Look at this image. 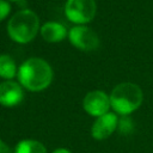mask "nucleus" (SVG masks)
Wrapping results in <instances>:
<instances>
[{
  "mask_svg": "<svg viewBox=\"0 0 153 153\" xmlns=\"http://www.w3.org/2000/svg\"><path fill=\"white\" fill-rule=\"evenodd\" d=\"M19 84L32 92L45 90L53 81L51 66L41 57H30L18 68Z\"/></svg>",
  "mask_w": 153,
  "mask_h": 153,
  "instance_id": "nucleus-1",
  "label": "nucleus"
},
{
  "mask_svg": "<svg viewBox=\"0 0 153 153\" xmlns=\"http://www.w3.org/2000/svg\"><path fill=\"white\" fill-rule=\"evenodd\" d=\"M39 19L31 10H20L14 13L7 23V33L12 41L25 44L31 42L38 33Z\"/></svg>",
  "mask_w": 153,
  "mask_h": 153,
  "instance_id": "nucleus-2",
  "label": "nucleus"
},
{
  "mask_svg": "<svg viewBox=\"0 0 153 153\" xmlns=\"http://www.w3.org/2000/svg\"><path fill=\"white\" fill-rule=\"evenodd\" d=\"M143 93L139 85L124 81L114 87L110 93V104L116 114L127 116L134 112L142 103Z\"/></svg>",
  "mask_w": 153,
  "mask_h": 153,
  "instance_id": "nucleus-3",
  "label": "nucleus"
},
{
  "mask_svg": "<svg viewBox=\"0 0 153 153\" xmlns=\"http://www.w3.org/2000/svg\"><path fill=\"white\" fill-rule=\"evenodd\" d=\"M94 0H67L65 4V14L69 22L76 25H84L91 22L96 14Z\"/></svg>",
  "mask_w": 153,
  "mask_h": 153,
  "instance_id": "nucleus-4",
  "label": "nucleus"
},
{
  "mask_svg": "<svg viewBox=\"0 0 153 153\" xmlns=\"http://www.w3.org/2000/svg\"><path fill=\"white\" fill-rule=\"evenodd\" d=\"M68 39L72 45L82 51H93L99 47L98 35L86 25H74L68 31Z\"/></svg>",
  "mask_w": 153,
  "mask_h": 153,
  "instance_id": "nucleus-5",
  "label": "nucleus"
},
{
  "mask_svg": "<svg viewBox=\"0 0 153 153\" xmlns=\"http://www.w3.org/2000/svg\"><path fill=\"white\" fill-rule=\"evenodd\" d=\"M82 108L88 115L94 116V117H99V116L109 112V109L111 108L110 96H108L102 90L90 91L84 97Z\"/></svg>",
  "mask_w": 153,
  "mask_h": 153,
  "instance_id": "nucleus-6",
  "label": "nucleus"
},
{
  "mask_svg": "<svg viewBox=\"0 0 153 153\" xmlns=\"http://www.w3.org/2000/svg\"><path fill=\"white\" fill-rule=\"evenodd\" d=\"M118 126V117L114 112H106L96 118L91 128V135L96 140H104L109 137Z\"/></svg>",
  "mask_w": 153,
  "mask_h": 153,
  "instance_id": "nucleus-7",
  "label": "nucleus"
},
{
  "mask_svg": "<svg viewBox=\"0 0 153 153\" xmlns=\"http://www.w3.org/2000/svg\"><path fill=\"white\" fill-rule=\"evenodd\" d=\"M24 97L23 86L13 80H5L0 82V104L2 106H16Z\"/></svg>",
  "mask_w": 153,
  "mask_h": 153,
  "instance_id": "nucleus-8",
  "label": "nucleus"
},
{
  "mask_svg": "<svg viewBox=\"0 0 153 153\" xmlns=\"http://www.w3.org/2000/svg\"><path fill=\"white\" fill-rule=\"evenodd\" d=\"M39 33L42 38L48 43H57L68 37V31L66 26L57 22L44 23L39 29Z\"/></svg>",
  "mask_w": 153,
  "mask_h": 153,
  "instance_id": "nucleus-9",
  "label": "nucleus"
},
{
  "mask_svg": "<svg viewBox=\"0 0 153 153\" xmlns=\"http://www.w3.org/2000/svg\"><path fill=\"white\" fill-rule=\"evenodd\" d=\"M17 74H18V71H17L14 60L7 54H1L0 55V76L5 80H12Z\"/></svg>",
  "mask_w": 153,
  "mask_h": 153,
  "instance_id": "nucleus-10",
  "label": "nucleus"
},
{
  "mask_svg": "<svg viewBox=\"0 0 153 153\" xmlns=\"http://www.w3.org/2000/svg\"><path fill=\"white\" fill-rule=\"evenodd\" d=\"M13 152L14 153H47V148L42 142L37 140L25 139L17 143Z\"/></svg>",
  "mask_w": 153,
  "mask_h": 153,
  "instance_id": "nucleus-11",
  "label": "nucleus"
},
{
  "mask_svg": "<svg viewBox=\"0 0 153 153\" xmlns=\"http://www.w3.org/2000/svg\"><path fill=\"white\" fill-rule=\"evenodd\" d=\"M117 129L121 134L123 135H128L131 134L134 130V123L131 121V118L127 115V116H122L121 118H118V126Z\"/></svg>",
  "mask_w": 153,
  "mask_h": 153,
  "instance_id": "nucleus-12",
  "label": "nucleus"
},
{
  "mask_svg": "<svg viewBox=\"0 0 153 153\" xmlns=\"http://www.w3.org/2000/svg\"><path fill=\"white\" fill-rule=\"evenodd\" d=\"M11 12V5L6 0H0V22L4 20Z\"/></svg>",
  "mask_w": 153,
  "mask_h": 153,
  "instance_id": "nucleus-13",
  "label": "nucleus"
},
{
  "mask_svg": "<svg viewBox=\"0 0 153 153\" xmlns=\"http://www.w3.org/2000/svg\"><path fill=\"white\" fill-rule=\"evenodd\" d=\"M0 153H14V152H12L10 149V147L0 139Z\"/></svg>",
  "mask_w": 153,
  "mask_h": 153,
  "instance_id": "nucleus-14",
  "label": "nucleus"
},
{
  "mask_svg": "<svg viewBox=\"0 0 153 153\" xmlns=\"http://www.w3.org/2000/svg\"><path fill=\"white\" fill-rule=\"evenodd\" d=\"M51 153H72V152L69 149H67V148H56Z\"/></svg>",
  "mask_w": 153,
  "mask_h": 153,
  "instance_id": "nucleus-15",
  "label": "nucleus"
},
{
  "mask_svg": "<svg viewBox=\"0 0 153 153\" xmlns=\"http://www.w3.org/2000/svg\"><path fill=\"white\" fill-rule=\"evenodd\" d=\"M6 1H8V2H16V1H18V0H6Z\"/></svg>",
  "mask_w": 153,
  "mask_h": 153,
  "instance_id": "nucleus-16",
  "label": "nucleus"
}]
</instances>
